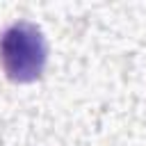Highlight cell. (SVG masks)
Instances as JSON below:
<instances>
[{
	"instance_id": "cell-1",
	"label": "cell",
	"mask_w": 146,
	"mask_h": 146,
	"mask_svg": "<svg viewBox=\"0 0 146 146\" xmlns=\"http://www.w3.org/2000/svg\"><path fill=\"white\" fill-rule=\"evenodd\" d=\"M46 59L48 43L34 23L18 21L0 34V66L14 82L36 80L46 68Z\"/></svg>"
}]
</instances>
